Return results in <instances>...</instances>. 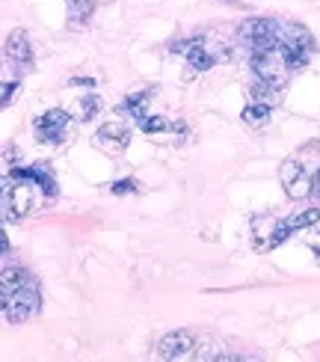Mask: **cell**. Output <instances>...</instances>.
<instances>
[{
    "instance_id": "30bf717a",
    "label": "cell",
    "mask_w": 320,
    "mask_h": 362,
    "mask_svg": "<svg viewBox=\"0 0 320 362\" xmlns=\"http://www.w3.org/2000/svg\"><path fill=\"white\" fill-rule=\"evenodd\" d=\"M6 57L18 66L33 63V45H30L27 30H12V33L6 36Z\"/></svg>"
},
{
    "instance_id": "4fadbf2b",
    "label": "cell",
    "mask_w": 320,
    "mask_h": 362,
    "mask_svg": "<svg viewBox=\"0 0 320 362\" xmlns=\"http://www.w3.org/2000/svg\"><path fill=\"white\" fill-rule=\"evenodd\" d=\"M187 63L196 69V71H208V69H213V63H217V57H213L211 51H208V45H202V39L193 45V48L187 51Z\"/></svg>"
},
{
    "instance_id": "d6986e66",
    "label": "cell",
    "mask_w": 320,
    "mask_h": 362,
    "mask_svg": "<svg viewBox=\"0 0 320 362\" xmlns=\"http://www.w3.org/2000/svg\"><path fill=\"white\" fill-rule=\"evenodd\" d=\"M71 4V15L78 21H83V18H89L93 15V9H95V0H69Z\"/></svg>"
},
{
    "instance_id": "e0dca14e",
    "label": "cell",
    "mask_w": 320,
    "mask_h": 362,
    "mask_svg": "<svg viewBox=\"0 0 320 362\" xmlns=\"http://www.w3.org/2000/svg\"><path fill=\"white\" fill-rule=\"evenodd\" d=\"M314 223H320V208L300 211L297 217H291V220H288V226H291V229H309V226H314Z\"/></svg>"
},
{
    "instance_id": "7402d4cb",
    "label": "cell",
    "mask_w": 320,
    "mask_h": 362,
    "mask_svg": "<svg viewBox=\"0 0 320 362\" xmlns=\"http://www.w3.org/2000/svg\"><path fill=\"white\" fill-rule=\"evenodd\" d=\"M110 190H113L116 196H122V193H136V181H134V178H122V181H116Z\"/></svg>"
},
{
    "instance_id": "3957f363",
    "label": "cell",
    "mask_w": 320,
    "mask_h": 362,
    "mask_svg": "<svg viewBox=\"0 0 320 362\" xmlns=\"http://www.w3.org/2000/svg\"><path fill=\"white\" fill-rule=\"evenodd\" d=\"M252 69H255L258 78L273 83V86H282L285 78H288V71H291L288 63H285L282 51H279V45L276 48H267V51H252Z\"/></svg>"
},
{
    "instance_id": "52a82bcc",
    "label": "cell",
    "mask_w": 320,
    "mask_h": 362,
    "mask_svg": "<svg viewBox=\"0 0 320 362\" xmlns=\"http://www.w3.org/2000/svg\"><path fill=\"white\" fill-rule=\"evenodd\" d=\"M279 178H282V187L291 199H306L312 193V178L306 170H302L300 160H285L282 170H279Z\"/></svg>"
},
{
    "instance_id": "8fae6325",
    "label": "cell",
    "mask_w": 320,
    "mask_h": 362,
    "mask_svg": "<svg viewBox=\"0 0 320 362\" xmlns=\"http://www.w3.org/2000/svg\"><path fill=\"white\" fill-rule=\"evenodd\" d=\"M36 279L30 270L24 267H6V270H0V294H4V300L15 291H21V288H33Z\"/></svg>"
},
{
    "instance_id": "5bb4252c",
    "label": "cell",
    "mask_w": 320,
    "mask_h": 362,
    "mask_svg": "<svg viewBox=\"0 0 320 362\" xmlns=\"http://www.w3.org/2000/svg\"><path fill=\"white\" fill-rule=\"evenodd\" d=\"M270 107H273V104H264V101L247 104V110H243V122L252 125V128L267 125V122H270Z\"/></svg>"
},
{
    "instance_id": "9c48e42d",
    "label": "cell",
    "mask_w": 320,
    "mask_h": 362,
    "mask_svg": "<svg viewBox=\"0 0 320 362\" xmlns=\"http://www.w3.org/2000/svg\"><path fill=\"white\" fill-rule=\"evenodd\" d=\"M6 208H9V217L12 220H18V217H27L30 211H33V202H36V196H33V185L30 181H15L12 178V185L6 190Z\"/></svg>"
},
{
    "instance_id": "ba28073f",
    "label": "cell",
    "mask_w": 320,
    "mask_h": 362,
    "mask_svg": "<svg viewBox=\"0 0 320 362\" xmlns=\"http://www.w3.org/2000/svg\"><path fill=\"white\" fill-rule=\"evenodd\" d=\"M193 351H196V336L190 329H175V333H166L158 341L160 359H184V356H193Z\"/></svg>"
},
{
    "instance_id": "5b68a950",
    "label": "cell",
    "mask_w": 320,
    "mask_h": 362,
    "mask_svg": "<svg viewBox=\"0 0 320 362\" xmlns=\"http://www.w3.org/2000/svg\"><path fill=\"white\" fill-rule=\"evenodd\" d=\"M36 309H39V285L9 294L6 297V306H4V315H6L12 324H24Z\"/></svg>"
},
{
    "instance_id": "4316f807",
    "label": "cell",
    "mask_w": 320,
    "mask_h": 362,
    "mask_svg": "<svg viewBox=\"0 0 320 362\" xmlns=\"http://www.w3.org/2000/svg\"><path fill=\"white\" fill-rule=\"evenodd\" d=\"M0 255H4V252H0Z\"/></svg>"
},
{
    "instance_id": "484cf974",
    "label": "cell",
    "mask_w": 320,
    "mask_h": 362,
    "mask_svg": "<svg viewBox=\"0 0 320 362\" xmlns=\"http://www.w3.org/2000/svg\"><path fill=\"white\" fill-rule=\"evenodd\" d=\"M314 193H317V196H320V178H317V187H314Z\"/></svg>"
},
{
    "instance_id": "277c9868",
    "label": "cell",
    "mask_w": 320,
    "mask_h": 362,
    "mask_svg": "<svg viewBox=\"0 0 320 362\" xmlns=\"http://www.w3.org/2000/svg\"><path fill=\"white\" fill-rule=\"evenodd\" d=\"M69 125H71V116L66 110H59V107L42 113L36 122H33L39 143H63L66 134H69Z\"/></svg>"
},
{
    "instance_id": "ac0fdd59",
    "label": "cell",
    "mask_w": 320,
    "mask_h": 362,
    "mask_svg": "<svg viewBox=\"0 0 320 362\" xmlns=\"http://www.w3.org/2000/svg\"><path fill=\"white\" fill-rule=\"evenodd\" d=\"M140 128H143L146 134H160V131L170 128V122H166L163 116H143V119H140Z\"/></svg>"
},
{
    "instance_id": "8992f818",
    "label": "cell",
    "mask_w": 320,
    "mask_h": 362,
    "mask_svg": "<svg viewBox=\"0 0 320 362\" xmlns=\"http://www.w3.org/2000/svg\"><path fill=\"white\" fill-rule=\"evenodd\" d=\"M93 143H95V148H101L104 155H122L131 146V131L122 122H107L95 131Z\"/></svg>"
},
{
    "instance_id": "d4e9b609",
    "label": "cell",
    "mask_w": 320,
    "mask_h": 362,
    "mask_svg": "<svg viewBox=\"0 0 320 362\" xmlns=\"http://www.w3.org/2000/svg\"><path fill=\"white\" fill-rule=\"evenodd\" d=\"M9 185H12V178H4V175H0V199H4V196H6Z\"/></svg>"
},
{
    "instance_id": "7a4b0ae2",
    "label": "cell",
    "mask_w": 320,
    "mask_h": 362,
    "mask_svg": "<svg viewBox=\"0 0 320 362\" xmlns=\"http://www.w3.org/2000/svg\"><path fill=\"white\" fill-rule=\"evenodd\" d=\"M282 36V24H276L273 18H249L240 27V39L249 45L252 51H267L276 48Z\"/></svg>"
},
{
    "instance_id": "9a60e30c",
    "label": "cell",
    "mask_w": 320,
    "mask_h": 362,
    "mask_svg": "<svg viewBox=\"0 0 320 362\" xmlns=\"http://www.w3.org/2000/svg\"><path fill=\"white\" fill-rule=\"evenodd\" d=\"M249 95H252V101L273 104V101L279 98V86H273V83H267V81L258 78V83H252V89H249Z\"/></svg>"
},
{
    "instance_id": "7c38bea8",
    "label": "cell",
    "mask_w": 320,
    "mask_h": 362,
    "mask_svg": "<svg viewBox=\"0 0 320 362\" xmlns=\"http://www.w3.org/2000/svg\"><path fill=\"white\" fill-rule=\"evenodd\" d=\"M12 178L15 181H30V185L42 187L48 196H57V181L39 167H18V170H12Z\"/></svg>"
},
{
    "instance_id": "cb8c5ba5",
    "label": "cell",
    "mask_w": 320,
    "mask_h": 362,
    "mask_svg": "<svg viewBox=\"0 0 320 362\" xmlns=\"http://www.w3.org/2000/svg\"><path fill=\"white\" fill-rule=\"evenodd\" d=\"M0 252H9V238L4 232V226H0Z\"/></svg>"
},
{
    "instance_id": "2e32d148",
    "label": "cell",
    "mask_w": 320,
    "mask_h": 362,
    "mask_svg": "<svg viewBox=\"0 0 320 362\" xmlns=\"http://www.w3.org/2000/svg\"><path fill=\"white\" fill-rule=\"evenodd\" d=\"M148 98H151V93H140V95H131L128 101H125V110L128 116H134V119H143L146 116V104H148Z\"/></svg>"
},
{
    "instance_id": "603a6c76",
    "label": "cell",
    "mask_w": 320,
    "mask_h": 362,
    "mask_svg": "<svg viewBox=\"0 0 320 362\" xmlns=\"http://www.w3.org/2000/svg\"><path fill=\"white\" fill-rule=\"evenodd\" d=\"M4 93H0V107H6L9 98H15V93H18V83H6V86H0Z\"/></svg>"
},
{
    "instance_id": "ffe728a7",
    "label": "cell",
    "mask_w": 320,
    "mask_h": 362,
    "mask_svg": "<svg viewBox=\"0 0 320 362\" xmlns=\"http://www.w3.org/2000/svg\"><path fill=\"white\" fill-rule=\"evenodd\" d=\"M98 107H101V101H98L95 95H89V98H83V101L78 104V110H81V119H93V116L98 113Z\"/></svg>"
},
{
    "instance_id": "6da1fadb",
    "label": "cell",
    "mask_w": 320,
    "mask_h": 362,
    "mask_svg": "<svg viewBox=\"0 0 320 362\" xmlns=\"http://www.w3.org/2000/svg\"><path fill=\"white\" fill-rule=\"evenodd\" d=\"M279 51L285 57V63L288 69H302L312 59L314 54V36L309 33L306 27H300V24H288L282 27V36H279Z\"/></svg>"
},
{
    "instance_id": "44dd1931",
    "label": "cell",
    "mask_w": 320,
    "mask_h": 362,
    "mask_svg": "<svg viewBox=\"0 0 320 362\" xmlns=\"http://www.w3.org/2000/svg\"><path fill=\"white\" fill-rule=\"evenodd\" d=\"M302 244L312 247L320 255V232H312V226H309V229H302Z\"/></svg>"
}]
</instances>
